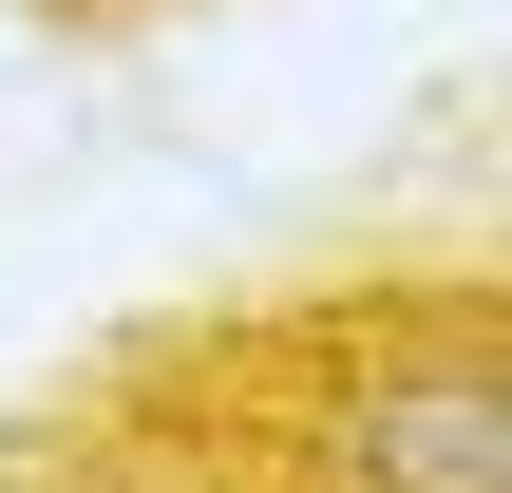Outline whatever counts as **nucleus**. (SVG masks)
Returning a JSON list of instances; mask_svg holds the SVG:
<instances>
[{"label": "nucleus", "mask_w": 512, "mask_h": 493, "mask_svg": "<svg viewBox=\"0 0 512 493\" xmlns=\"http://www.w3.org/2000/svg\"><path fill=\"white\" fill-rule=\"evenodd\" d=\"M342 493H512V380L456 342V361H380L342 399Z\"/></svg>", "instance_id": "1"}]
</instances>
